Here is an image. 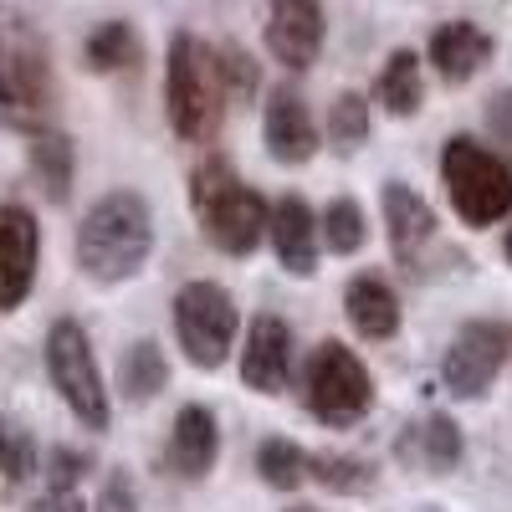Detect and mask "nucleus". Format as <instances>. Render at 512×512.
I'll use <instances>...</instances> for the list:
<instances>
[{
    "instance_id": "1",
    "label": "nucleus",
    "mask_w": 512,
    "mask_h": 512,
    "mask_svg": "<svg viewBox=\"0 0 512 512\" xmlns=\"http://www.w3.org/2000/svg\"><path fill=\"white\" fill-rule=\"evenodd\" d=\"M154 256V210L139 190H108L88 205L72 236L77 272L98 287L134 282Z\"/></svg>"
},
{
    "instance_id": "2",
    "label": "nucleus",
    "mask_w": 512,
    "mask_h": 512,
    "mask_svg": "<svg viewBox=\"0 0 512 512\" xmlns=\"http://www.w3.org/2000/svg\"><path fill=\"white\" fill-rule=\"evenodd\" d=\"M226 77L216 47H205L195 31H175L164 52V118L185 144H216L226 123Z\"/></svg>"
},
{
    "instance_id": "3",
    "label": "nucleus",
    "mask_w": 512,
    "mask_h": 512,
    "mask_svg": "<svg viewBox=\"0 0 512 512\" xmlns=\"http://www.w3.org/2000/svg\"><path fill=\"white\" fill-rule=\"evenodd\" d=\"M190 210L200 221V236L226 256H251L272 226V205L236 175L226 154H205L190 169Z\"/></svg>"
},
{
    "instance_id": "4",
    "label": "nucleus",
    "mask_w": 512,
    "mask_h": 512,
    "mask_svg": "<svg viewBox=\"0 0 512 512\" xmlns=\"http://www.w3.org/2000/svg\"><path fill=\"white\" fill-rule=\"evenodd\" d=\"M57 118V72L52 52L26 21L0 31V128L36 134Z\"/></svg>"
},
{
    "instance_id": "5",
    "label": "nucleus",
    "mask_w": 512,
    "mask_h": 512,
    "mask_svg": "<svg viewBox=\"0 0 512 512\" xmlns=\"http://www.w3.org/2000/svg\"><path fill=\"white\" fill-rule=\"evenodd\" d=\"M441 185L461 226H472V231H487L512 216V164L466 134L446 139L441 149Z\"/></svg>"
},
{
    "instance_id": "6",
    "label": "nucleus",
    "mask_w": 512,
    "mask_h": 512,
    "mask_svg": "<svg viewBox=\"0 0 512 512\" xmlns=\"http://www.w3.org/2000/svg\"><path fill=\"white\" fill-rule=\"evenodd\" d=\"M41 359H47V379L52 390L62 395V405L72 410V420L82 431H108L113 425V400H108V384L93 354V338L77 318H57L47 328V344H41Z\"/></svg>"
},
{
    "instance_id": "7",
    "label": "nucleus",
    "mask_w": 512,
    "mask_h": 512,
    "mask_svg": "<svg viewBox=\"0 0 512 512\" xmlns=\"http://www.w3.org/2000/svg\"><path fill=\"white\" fill-rule=\"evenodd\" d=\"M303 400H308L318 425L349 431V425H359L374 410V379H369L364 359L349 344L323 338V344L313 349V359H308V369H303Z\"/></svg>"
},
{
    "instance_id": "8",
    "label": "nucleus",
    "mask_w": 512,
    "mask_h": 512,
    "mask_svg": "<svg viewBox=\"0 0 512 512\" xmlns=\"http://www.w3.org/2000/svg\"><path fill=\"white\" fill-rule=\"evenodd\" d=\"M169 318H175V338L195 369H221L236 349V328H241V313H236V297L210 282V277H195L175 292L169 303Z\"/></svg>"
},
{
    "instance_id": "9",
    "label": "nucleus",
    "mask_w": 512,
    "mask_h": 512,
    "mask_svg": "<svg viewBox=\"0 0 512 512\" xmlns=\"http://www.w3.org/2000/svg\"><path fill=\"white\" fill-rule=\"evenodd\" d=\"M507 359H512V328L507 323H487V318L461 323L441 354V384L456 400H482L497 384V374L507 369Z\"/></svg>"
},
{
    "instance_id": "10",
    "label": "nucleus",
    "mask_w": 512,
    "mask_h": 512,
    "mask_svg": "<svg viewBox=\"0 0 512 512\" xmlns=\"http://www.w3.org/2000/svg\"><path fill=\"white\" fill-rule=\"evenodd\" d=\"M41 267V226L31 216V205L0 200V313L26 308V297L36 287Z\"/></svg>"
},
{
    "instance_id": "11",
    "label": "nucleus",
    "mask_w": 512,
    "mask_h": 512,
    "mask_svg": "<svg viewBox=\"0 0 512 512\" xmlns=\"http://www.w3.org/2000/svg\"><path fill=\"white\" fill-rule=\"evenodd\" d=\"M323 0H267V52L287 72H308L323 52Z\"/></svg>"
},
{
    "instance_id": "12",
    "label": "nucleus",
    "mask_w": 512,
    "mask_h": 512,
    "mask_svg": "<svg viewBox=\"0 0 512 512\" xmlns=\"http://www.w3.org/2000/svg\"><path fill=\"white\" fill-rule=\"evenodd\" d=\"M241 384L256 395H287L292 384V328L277 313H256L241 344Z\"/></svg>"
},
{
    "instance_id": "13",
    "label": "nucleus",
    "mask_w": 512,
    "mask_h": 512,
    "mask_svg": "<svg viewBox=\"0 0 512 512\" xmlns=\"http://www.w3.org/2000/svg\"><path fill=\"white\" fill-rule=\"evenodd\" d=\"M221 461V420L210 405H185L169 425V441H164V466L185 482H205Z\"/></svg>"
},
{
    "instance_id": "14",
    "label": "nucleus",
    "mask_w": 512,
    "mask_h": 512,
    "mask_svg": "<svg viewBox=\"0 0 512 512\" xmlns=\"http://www.w3.org/2000/svg\"><path fill=\"white\" fill-rule=\"evenodd\" d=\"M395 456L410 472H425V477H451L461 456H466V441H461V425L446 415V410H431V415H415L400 441H395Z\"/></svg>"
},
{
    "instance_id": "15",
    "label": "nucleus",
    "mask_w": 512,
    "mask_h": 512,
    "mask_svg": "<svg viewBox=\"0 0 512 512\" xmlns=\"http://www.w3.org/2000/svg\"><path fill=\"white\" fill-rule=\"evenodd\" d=\"M262 139H267V154L277 164H308L318 154V123H313L303 93H297L292 82L272 88L267 113H262Z\"/></svg>"
},
{
    "instance_id": "16",
    "label": "nucleus",
    "mask_w": 512,
    "mask_h": 512,
    "mask_svg": "<svg viewBox=\"0 0 512 512\" xmlns=\"http://www.w3.org/2000/svg\"><path fill=\"white\" fill-rule=\"evenodd\" d=\"M384 236H390L395 262L410 267V272H420L425 246L436 241V210L425 205V195L410 190L405 180H390V185H384Z\"/></svg>"
},
{
    "instance_id": "17",
    "label": "nucleus",
    "mask_w": 512,
    "mask_h": 512,
    "mask_svg": "<svg viewBox=\"0 0 512 512\" xmlns=\"http://www.w3.org/2000/svg\"><path fill=\"white\" fill-rule=\"evenodd\" d=\"M272 251H277V262L282 272L292 277H313L318 272V256H323V231H318V216H313V205L303 195H282L272 200Z\"/></svg>"
},
{
    "instance_id": "18",
    "label": "nucleus",
    "mask_w": 512,
    "mask_h": 512,
    "mask_svg": "<svg viewBox=\"0 0 512 512\" xmlns=\"http://www.w3.org/2000/svg\"><path fill=\"white\" fill-rule=\"evenodd\" d=\"M425 57H431V67L441 72V82L461 88V82H472L492 62V36L477 21H446V26H436Z\"/></svg>"
},
{
    "instance_id": "19",
    "label": "nucleus",
    "mask_w": 512,
    "mask_h": 512,
    "mask_svg": "<svg viewBox=\"0 0 512 512\" xmlns=\"http://www.w3.org/2000/svg\"><path fill=\"white\" fill-rule=\"evenodd\" d=\"M344 313H349L359 338H369V344H390V338L400 333V292L379 272H359L349 282V292H344Z\"/></svg>"
},
{
    "instance_id": "20",
    "label": "nucleus",
    "mask_w": 512,
    "mask_h": 512,
    "mask_svg": "<svg viewBox=\"0 0 512 512\" xmlns=\"http://www.w3.org/2000/svg\"><path fill=\"white\" fill-rule=\"evenodd\" d=\"M26 164H31V180L41 185V195H47L52 205H67L72 200V180H77V149L72 139L62 134V128H36V134H26Z\"/></svg>"
},
{
    "instance_id": "21",
    "label": "nucleus",
    "mask_w": 512,
    "mask_h": 512,
    "mask_svg": "<svg viewBox=\"0 0 512 512\" xmlns=\"http://www.w3.org/2000/svg\"><path fill=\"white\" fill-rule=\"evenodd\" d=\"M374 103L390 118H415L425 108V77H420V52L400 47L374 77Z\"/></svg>"
},
{
    "instance_id": "22",
    "label": "nucleus",
    "mask_w": 512,
    "mask_h": 512,
    "mask_svg": "<svg viewBox=\"0 0 512 512\" xmlns=\"http://www.w3.org/2000/svg\"><path fill=\"white\" fill-rule=\"evenodd\" d=\"M144 62V41L134 31V21H103L88 31L82 41V67L98 72V77H113V72H128Z\"/></svg>"
},
{
    "instance_id": "23",
    "label": "nucleus",
    "mask_w": 512,
    "mask_h": 512,
    "mask_svg": "<svg viewBox=\"0 0 512 512\" xmlns=\"http://www.w3.org/2000/svg\"><path fill=\"white\" fill-rule=\"evenodd\" d=\"M169 384V359L154 338H139V344H128L123 359H118V395L128 405H149L159 400V390Z\"/></svg>"
},
{
    "instance_id": "24",
    "label": "nucleus",
    "mask_w": 512,
    "mask_h": 512,
    "mask_svg": "<svg viewBox=\"0 0 512 512\" xmlns=\"http://www.w3.org/2000/svg\"><path fill=\"white\" fill-rule=\"evenodd\" d=\"M308 482H318L323 492H338V497H364V492H374L379 472H374V461L349 456V451H313Z\"/></svg>"
},
{
    "instance_id": "25",
    "label": "nucleus",
    "mask_w": 512,
    "mask_h": 512,
    "mask_svg": "<svg viewBox=\"0 0 512 512\" xmlns=\"http://www.w3.org/2000/svg\"><path fill=\"white\" fill-rule=\"evenodd\" d=\"M41 472V446L31 436V425L0 410V482L6 487H26Z\"/></svg>"
},
{
    "instance_id": "26",
    "label": "nucleus",
    "mask_w": 512,
    "mask_h": 512,
    "mask_svg": "<svg viewBox=\"0 0 512 512\" xmlns=\"http://www.w3.org/2000/svg\"><path fill=\"white\" fill-rule=\"evenodd\" d=\"M318 231H323V246H328L333 256H354V251H364V241H369L364 205H359L354 195H333V200L323 205V216H318Z\"/></svg>"
},
{
    "instance_id": "27",
    "label": "nucleus",
    "mask_w": 512,
    "mask_h": 512,
    "mask_svg": "<svg viewBox=\"0 0 512 512\" xmlns=\"http://www.w3.org/2000/svg\"><path fill=\"white\" fill-rule=\"evenodd\" d=\"M256 472H262V482L272 492H297L308 482V451L287 436H267L256 446Z\"/></svg>"
},
{
    "instance_id": "28",
    "label": "nucleus",
    "mask_w": 512,
    "mask_h": 512,
    "mask_svg": "<svg viewBox=\"0 0 512 512\" xmlns=\"http://www.w3.org/2000/svg\"><path fill=\"white\" fill-rule=\"evenodd\" d=\"M328 139L338 154H354L369 139V98L364 93H338L328 108Z\"/></svg>"
},
{
    "instance_id": "29",
    "label": "nucleus",
    "mask_w": 512,
    "mask_h": 512,
    "mask_svg": "<svg viewBox=\"0 0 512 512\" xmlns=\"http://www.w3.org/2000/svg\"><path fill=\"white\" fill-rule=\"evenodd\" d=\"M88 472H93V456L77 451V446H52L47 456H41V477H47V487H77Z\"/></svg>"
},
{
    "instance_id": "30",
    "label": "nucleus",
    "mask_w": 512,
    "mask_h": 512,
    "mask_svg": "<svg viewBox=\"0 0 512 512\" xmlns=\"http://www.w3.org/2000/svg\"><path fill=\"white\" fill-rule=\"evenodd\" d=\"M216 62H221V77H226L231 98H256V88H262V67H256L241 47H216Z\"/></svg>"
},
{
    "instance_id": "31",
    "label": "nucleus",
    "mask_w": 512,
    "mask_h": 512,
    "mask_svg": "<svg viewBox=\"0 0 512 512\" xmlns=\"http://www.w3.org/2000/svg\"><path fill=\"white\" fill-rule=\"evenodd\" d=\"M487 134H492L497 154L512 164V88H502V93L487 98Z\"/></svg>"
},
{
    "instance_id": "32",
    "label": "nucleus",
    "mask_w": 512,
    "mask_h": 512,
    "mask_svg": "<svg viewBox=\"0 0 512 512\" xmlns=\"http://www.w3.org/2000/svg\"><path fill=\"white\" fill-rule=\"evenodd\" d=\"M93 512H144V507H139L134 482H128L123 472H108V477H103V492H98V502H93Z\"/></svg>"
},
{
    "instance_id": "33",
    "label": "nucleus",
    "mask_w": 512,
    "mask_h": 512,
    "mask_svg": "<svg viewBox=\"0 0 512 512\" xmlns=\"http://www.w3.org/2000/svg\"><path fill=\"white\" fill-rule=\"evenodd\" d=\"M26 512H93V507L82 502V492H77V487H47L41 497H31V502H26Z\"/></svg>"
},
{
    "instance_id": "34",
    "label": "nucleus",
    "mask_w": 512,
    "mask_h": 512,
    "mask_svg": "<svg viewBox=\"0 0 512 512\" xmlns=\"http://www.w3.org/2000/svg\"><path fill=\"white\" fill-rule=\"evenodd\" d=\"M287 512H323V507H303V502H297V507H287Z\"/></svg>"
},
{
    "instance_id": "35",
    "label": "nucleus",
    "mask_w": 512,
    "mask_h": 512,
    "mask_svg": "<svg viewBox=\"0 0 512 512\" xmlns=\"http://www.w3.org/2000/svg\"><path fill=\"white\" fill-rule=\"evenodd\" d=\"M507 262H512V231H507Z\"/></svg>"
},
{
    "instance_id": "36",
    "label": "nucleus",
    "mask_w": 512,
    "mask_h": 512,
    "mask_svg": "<svg viewBox=\"0 0 512 512\" xmlns=\"http://www.w3.org/2000/svg\"><path fill=\"white\" fill-rule=\"evenodd\" d=\"M0 487H6V482H0Z\"/></svg>"
}]
</instances>
